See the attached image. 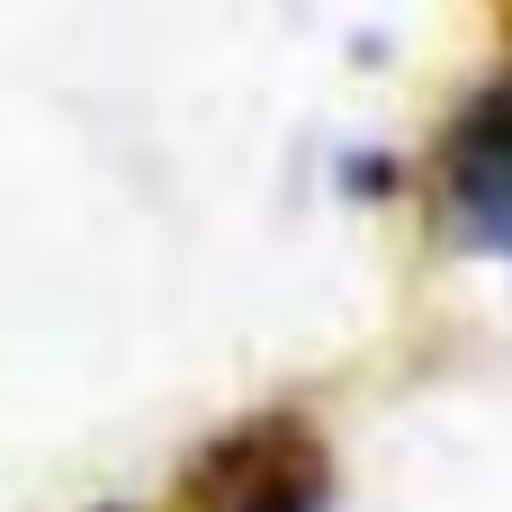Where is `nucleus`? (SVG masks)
Masks as SVG:
<instances>
[{"mask_svg":"<svg viewBox=\"0 0 512 512\" xmlns=\"http://www.w3.org/2000/svg\"><path fill=\"white\" fill-rule=\"evenodd\" d=\"M432 225L459 252L512 261V72H495L432 144Z\"/></svg>","mask_w":512,"mask_h":512,"instance_id":"obj_1","label":"nucleus"},{"mask_svg":"<svg viewBox=\"0 0 512 512\" xmlns=\"http://www.w3.org/2000/svg\"><path fill=\"white\" fill-rule=\"evenodd\" d=\"M198 486L216 512H324V459L306 441V423H243L234 441H216L198 459Z\"/></svg>","mask_w":512,"mask_h":512,"instance_id":"obj_2","label":"nucleus"},{"mask_svg":"<svg viewBox=\"0 0 512 512\" xmlns=\"http://www.w3.org/2000/svg\"><path fill=\"white\" fill-rule=\"evenodd\" d=\"M108 512H117V504H108Z\"/></svg>","mask_w":512,"mask_h":512,"instance_id":"obj_3","label":"nucleus"}]
</instances>
